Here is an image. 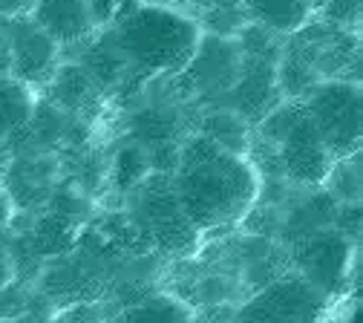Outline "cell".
<instances>
[{
	"label": "cell",
	"mask_w": 363,
	"mask_h": 323,
	"mask_svg": "<svg viewBox=\"0 0 363 323\" xmlns=\"http://www.w3.org/2000/svg\"><path fill=\"white\" fill-rule=\"evenodd\" d=\"M179 205L199 234L242 222L259 197V170L248 156L228 153L194 133L179 145L170 173Z\"/></svg>",
	"instance_id": "6da1fadb"
},
{
	"label": "cell",
	"mask_w": 363,
	"mask_h": 323,
	"mask_svg": "<svg viewBox=\"0 0 363 323\" xmlns=\"http://www.w3.org/2000/svg\"><path fill=\"white\" fill-rule=\"evenodd\" d=\"M110 32L127 61V72L139 78L179 75L202 40V26L194 15L145 0Z\"/></svg>",
	"instance_id": "7a4b0ae2"
},
{
	"label": "cell",
	"mask_w": 363,
	"mask_h": 323,
	"mask_svg": "<svg viewBox=\"0 0 363 323\" xmlns=\"http://www.w3.org/2000/svg\"><path fill=\"white\" fill-rule=\"evenodd\" d=\"M259 136L274 145L283 173L297 185H323L332 173V153L308 119L303 102H280L259 124Z\"/></svg>",
	"instance_id": "3957f363"
},
{
	"label": "cell",
	"mask_w": 363,
	"mask_h": 323,
	"mask_svg": "<svg viewBox=\"0 0 363 323\" xmlns=\"http://www.w3.org/2000/svg\"><path fill=\"white\" fill-rule=\"evenodd\" d=\"M135 219L142 234L170 257H188L199 246V231L185 217L170 173H147L135 185Z\"/></svg>",
	"instance_id": "277c9868"
},
{
	"label": "cell",
	"mask_w": 363,
	"mask_h": 323,
	"mask_svg": "<svg viewBox=\"0 0 363 323\" xmlns=\"http://www.w3.org/2000/svg\"><path fill=\"white\" fill-rule=\"evenodd\" d=\"M335 162L357 156L360 148V84L346 78L320 81L300 99Z\"/></svg>",
	"instance_id": "5b68a950"
},
{
	"label": "cell",
	"mask_w": 363,
	"mask_h": 323,
	"mask_svg": "<svg viewBox=\"0 0 363 323\" xmlns=\"http://www.w3.org/2000/svg\"><path fill=\"white\" fill-rule=\"evenodd\" d=\"M0 32L9 46V75L29 89L47 87L61 64V46L29 15L0 21Z\"/></svg>",
	"instance_id": "8992f818"
},
{
	"label": "cell",
	"mask_w": 363,
	"mask_h": 323,
	"mask_svg": "<svg viewBox=\"0 0 363 323\" xmlns=\"http://www.w3.org/2000/svg\"><path fill=\"white\" fill-rule=\"evenodd\" d=\"M240 70V50L234 38L202 32L194 58L179 75H173L191 96H225Z\"/></svg>",
	"instance_id": "52a82bcc"
},
{
	"label": "cell",
	"mask_w": 363,
	"mask_h": 323,
	"mask_svg": "<svg viewBox=\"0 0 363 323\" xmlns=\"http://www.w3.org/2000/svg\"><path fill=\"white\" fill-rule=\"evenodd\" d=\"M317 309L320 292L303 277H283L242 309L240 323H314Z\"/></svg>",
	"instance_id": "ba28073f"
},
{
	"label": "cell",
	"mask_w": 363,
	"mask_h": 323,
	"mask_svg": "<svg viewBox=\"0 0 363 323\" xmlns=\"http://www.w3.org/2000/svg\"><path fill=\"white\" fill-rule=\"evenodd\" d=\"M225 96H228V110H234L248 124H259L283 102L277 87V61L240 55L237 78Z\"/></svg>",
	"instance_id": "9c48e42d"
},
{
	"label": "cell",
	"mask_w": 363,
	"mask_h": 323,
	"mask_svg": "<svg viewBox=\"0 0 363 323\" xmlns=\"http://www.w3.org/2000/svg\"><path fill=\"white\" fill-rule=\"evenodd\" d=\"M29 18L61 46V53L81 50L96 35V23L84 0H35Z\"/></svg>",
	"instance_id": "30bf717a"
},
{
	"label": "cell",
	"mask_w": 363,
	"mask_h": 323,
	"mask_svg": "<svg viewBox=\"0 0 363 323\" xmlns=\"http://www.w3.org/2000/svg\"><path fill=\"white\" fill-rule=\"evenodd\" d=\"M346 257H349V246L340 231H326V228L308 231L306 240L297 246V260L300 268L306 271L303 280L311 283L317 292L340 280Z\"/></svg>",
	"instance_id": "8fae6325"
},
{
	"label": "cell",
	"mask_w": 363,
	"mask_h": 323,
	"mask_svg": "<svg viewBox=\"0 0 363 323\" xmlns=\"http://www.w3.org/2000/svg\"><path fill=\"white\" fill-rule=\"evenodd\" d=\"M101 89L93 84V78L84 72L78 61H61L47 84V102L78 121L93 119L101 107Z\"/></svg>",
	"instance_id": "7c38bea8"
},
{
	"label": "cell",
	"mask_w": 363,
	"mask_h": 323,
	"mask_svg": "<svg viewBox=\"0 0 363 323\" xmlns=\"http://www.w3.org/2000/svg\"><path fill=\"white\" fill-rule=\"evenodd\" d=\"M84 72L93 78V84L101 89V96L107 89H116L118 84H124L130 78L127 72V61L121 55V50L116 46V38L113 32L107 35H93L81 50H78V58H75Z\"/></svg>",
	"instance_id": "4fadbf2b"
},
{
	"label": "cell",
	"mask_w": 363,
	"mask_h": 323,
	"mask_svg": "<svg viewBox=\"0 0 363 323\" xmlns=\"http://www.w3.org/2000/svg\"><path fill=\"white\" fill-rule=\"evenodd\" d=\"M245 21L265 26L274 35H294L311 23L314 9L308 0H242Z\"/></svg>",
	"instance_id": "5bb4252c"
},
{
	"label": "cell",
	"mask_w": 363,
	"mask_h": 323,
	"mask_svg": "<svg viewBox=\"0 0 363 323\" xmlns=\"http://www.w3.org/2000/svg\"><path fill=\"white\" fill-rule=\"evenodd\" d=\"M199 136H205L208 142H213L216 148L228 150V153H240V156H248V148H251V124L242 121L234 110L228 107H216V110H208L202 119H199Z\"/></svg>",
	"instance_id": "9a60e30c"
},
{
	"label": "cell",
	"mask_w": 363,
	"mask_h": 323,
	"mask_svg": "<svg viewBox=\"0 0 363 323\" xmlns=\"http://www.w3.org/2000/svg\"><path fill=\"white\" fill-rule=\"evenodd\" d=\"M118 323H196V312L176 295H150L121 312Z\"/></svg>",
	"instance_id": "2e32d148"
},
{
	"label": "cell",
	"mask_w": 363,
	"mask_h": 323,
	"mask_svg": "<svg viewBox=\"0 0 363 323\" xmlns=\"http://www.w3.org/2000/svg\"><path fill=\"white\" fill-rule=\"evenodd\" d=\"M35 102V92L26 84L15 81L12 75H0V138H9L29 124Z\"/></svg>",
	"instance_id": "e0dca14e"
},
{
	"label": "cell",
	"mask_w": 363,
	"mask_h": 323,
	"mask_svg": "<svg viewBox=\"0 0 363 323\" xmlns=\"http://www.w3.org/2000/svg\"><path fill=\"white\" fill-rule=\"evenodd\" d=\"M133 133L142 148L179 142V116L164 107H145L133 116Z\"/></svg>",
	"instance_id": "ac0fdd59"
},
{
	"label": "cell",
	"mask_w": 363,
	"mask_h": 323,
	"mask_svg": "<svg viewBox=\"0 0 363 323\" xmlns=\"http://www.w3.org/2000/svg\"><path fill=\"white\" fill-rule=\"evenodd\" d=\"M147 173H150V162H147V150L142 145H130V148L118 150L113 176L121 188H135Z\"/></svg>",
	"instance_id": "d6986e66"
},
{
	"label": "cell",
	"mask_w": 363,
	"mask_h": 323,
	"mask_svg": "<svg viewBox=\"0 0 363 323\" xmlns=\"http://www.w3.org/2000/svg\"><path fill=\"white\" fill-rule=\"evenodd\" d=\"M84 4H86V9H89V18H93L96 29H101V26L113 29V26H118L135 6H139L142 0H84Z\"/></svg>",
	"instance_id": "ffe728a7"
},
{
	"label": "cell",
	"mask_w": 363,
	"mask_h": 323,
	"mask_svg": "<svg viewBox=\"0 0 363 323\" xmlns=\"http://www.w3.org/2000/svg\"><path fill=\"white\" fill-rule=\"evenodd\" d=\"M317 15H320V21L326 26L354 32V26L360 21V0H326V4L317 9Z\"/></svg>",
	"instance_id": "44dd1931"
},
{
	"label": "cell",
	"mask_w": 363,
	"mask_h": 323,
	"mask_svg": "<svg viewBox=\"0 0 363 323\" xmlns=\"http://www.w3.org/2000/svg\"><path fill=\"white\" fill-rule=\"evenodd\" d=\"M15 274H18V265H15V257L12 251L0 243V292L9 289V283L15 280Z\"/></svg>",
	"instance_id": "7402d4cb"
},
{
	"label": "cell",
	"mask_w": 363,
	"mask_h": 323,
	"mask_svg": "<svg viewBox=\"0 0 363 323\" xmlns=\"http://www.w3.org/2000/svg\"><path fill=\"white\" fill-rule=\"evenodd\" d=\"M32 6H35V0H0V21L23 18L32 12Z\"/></svg>",
	"instance_id": "603a6c76"
},
{
	"label": "cell",
	"mask_w": 363,
	"mask_h": 323,
	"mask_svg": "<svg viewBox=\"0 0 363 323\" xmlns=\"http://www.w3.org/2000/svg\"><path fill=\"white\" fill-rule=\"evenodd\" d=\"M12 219H15V202H12V197L6 194L4 185H0V231L9 228Z\"/></svg>",
	"instance_id": "cb8c5ba5"
},
{
	"label": "cell",
	"mask_w": 363,
	"mask_h": 323,
	"mask_svg": "<svg viewBox=\"0 0 363 323\" xmlns=\"http://www.w3.org/2000/svg\"><path fill=\"white\" fill-rule=\"evenodd\" d=\"M0 75H9V46L4 32H0Z\"/></svg>",
	"instance_id": "d4e9b609"
},
{
	"label": "cell",
	"mask_w": 363,
	"mask_h": 323,
	"mask_svg": "<svg viewBox=\"0 0 363 323\" xmlns=\"http://www.w3.org/2000/svg\"><path fill=\"white\" fill-rule=\"evenodd\" d=\"M12 162V153H9V145H6V138H0V179H4L6 168Z\"/></svg>",
	"instance_id": "484cf974"
},
{
	"label": "cell",
	"mask_w": 363,
	"mask_h": 323,
	"mask_svg": "<svg viewBox=\"0 0 363 323\" xmlns=\"http://www.w3.org/2000/svg\"><path fill=\"white\" fill-rule=\"evenodd\" d=\"M145 4H159V6H170L173 0H145Z\"/></svg>",
	"instance_id": "4316f807"
},
{
	"label": "cell",
	"mask_w": 363,
	"mask_h": 323,
	"mask_svg": "<svg viewBox=\"0 0 363 323\" xmlns=\"http://www.w3.org/2000/svg\"><path fill=\"white\" fill-rule=\"evenodd\" d=\"M308 4H311V9H314V12H317V9H320V6H323V4H326V0H308Z\"/></svg>",
	"instance_id": "83f0119b"
}]
</instances>
